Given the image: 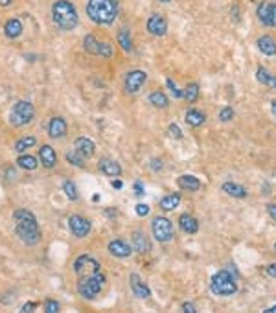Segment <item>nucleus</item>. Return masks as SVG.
I'll list each match as a JSON object with an SVG mask.
<instances>
[{"label":"nucleus","mask_w":276,"mask_h":313,"mask_svg":"<svg viewBox=\"0 0 276 313\" xmlns=\"http://www.w3.org/2000/svg\"><path fill=\"white\" fill-rule=\"evenodd\" d=\"M74 147H76V153L81 155L83 159H90V157L94 155V151H96V146H94V142H92L89 137H79V139H76Z\"/></svg>","instance_id":"13"},{"label":"nucleus","mask_w":276,"mask_h":313,"mask_svg":"<svg viewBox=\"0 0 276 313\" xmlns=\"http://www.w3.org/2000/svg\"><path fill=\"white\" fill-rule=\"evenodd\" d=\"M147 100H149V104L155 105L157 109H166L168 105H170V98L166 96L162 91H153L149 96H147Z\"/></svg>","instance_id":"27"},{"label":"nucleus","mask_w":276,"mask_h":313,"mask_svg":"<svg viewBox=\"0 0 276 313\" xmlns=\"http://www.w3.org/2000/svg\"><path fill=\"white\" fill-rule=\"evenodd\" d=\"M35 116V107L30 102H17L11 109L9 114V124L15 127H21V125L30 124Z\"/></svg>","instance_id":"6"},{"label":"nucleus","mask_w":276,"mask_h":313,"mask_svg":"<svg viewBox=\"0 0 276 313\" xmlns=\"http://www.w3.org/2000/svg\"><path fill=\"white\" fill-rule=\"evenodd\" d=\"M83 50L90 54V56H102V57H112L114 56V48L109 42L98 41L94 35H85L83 39Z\"/></svg>","instance_id":"7"},{"label":"nucleus","mask_w":276,"mask_h":313,"mask_svg":"<svg viewBox=\"0 0 276 313\" xmlns=\"http://www.w3.org/2000/svg\"><path fill=\"white\" fill-rule=\"evenodd\" d=\"M179 227L180 230H184L186 234H197L199 232V221L192 217L190 214H182L179 217Z\"/></svg>","instance_id":"21"},{"label":"nucleus","mask_w":276,"mask_h":313,"mask_svg":"<svg viewBox=\"0 0 276 313\" xmlns=\"http://www.w3.org/2000/svg\"><path fill=\"white\" fill-rule=\"evenodd\" d=\"M35 308H37V302H26L22 308V313H34Z\"/></svg>","instance_id":"43"},{"label":"nucleus","mask_w":276,"mask_h":313,"mask_svg":"<svg viewBox=\"0 0 276 313\" xmlns=\"http://www.w3.org/2000/svg\"><path fill=\"white\" fill-rule=\"evenodd\" d=\"M221 190L228 194L230 197H236V199H245L247 197V190L242 186V184H238V182H232V181H227L221 184Z\"/></svg>","instance_id":"19"},{"label":"nucleus","mask_w":276,"mask_h":313,"mask_svg":"<svg viewBox=\"0 0 276 313\" xmlns=\"http://www.w3.org/2000/svg\"><path fill=\"white\" fill-rule=\"evenodd\" d=\"M184 120H186L188 125H192V127H199V125L205 124L207 116H205V112H201L199 109H188Z\"/></svg>","instance_id":"26"},{"label":"nucleus","mask_w":276,"mask_h":313,"mask_svg":"<svg viewBox=\"0 0 276 313\" xmlns=\"http://www.w3.org/2000/svg\"><path fill=\"white\" fill-rule=\"evenodd\" d=\"M258 50L262 52L263 56L267 57H275L276 56V41L271 37V35H262V37H258Z\"/></svg>","instance_id":"17"},{"label":"nucleus","mask_w":276,"mask_h":313,"mask_svg":"<svg viewBox=\"0 0 276 313\" xmlns=\"http://www.w3.org/2000/svg\"><path fill=\"white\" fill-rule=\"evenodd\" d=\"M182 312L184 313H197L195 306H193V302H182Z\"/></svg>","instance_id":"42"},{"label":"nucleus","mask_w":276,"mask_h":313,"mask_svg":"<svg viewBox=\"0 0 276 313\" xmlns=\"http://www.w3.org/2000/svg\"><path fill=\"white\" fill-rule=\"evenodd\" d=\"M177 184H179L182 190H188V192H197L201 190V181L193 175H180L177 179Z\"/></svg>","instance_id":"22"},{"label":"nucleus","mask_w":276,"mask_h":313,"mask_svg":"<svg viewBox=\"0 0 276 313\" xmlns=\"http://www.w3.org/2000/svg\"><path fill=\"white\" fill-rule=\"evenodd\" d=\"M13 217H15V221H17L15 232H17V236L21 238L24 243L35 245L41 240V232H39L37 219H35V216L30 210H24V209L15 210Z\"/></svg>","instance_id":"1"},{"label":"nucleus","mask_w":276,"mask_h":313,"mask_svg":"<svg viewBox=\"0 0 276 313\" xmlns=\"http://www.w3.org/2000/svg\"><path fill=\"white\" fill-rule=\"evenodd\" d=\"M35 144H37V139H35V137H22V139H19L15 142V151H17V153H22V151L30 149V147L35 146Z\"/></svg>","instance_id":"32"},{"label":"nucleus","mask_w":276,"mask_h":313,"mask_svg":"<svg viewBox=\"0 0 276 313\" xmlns=\"http://www.w3.org/2000/svg\"><path fill=\"white\" fill-rule=\"evenodd\" d=\"M269 7H271L269 2H262V4L258 6V9H256V15H258V19H260V22H262L263 26H271V21H269Z\"/></svg>","instance_id":"33"},{"label":"nucleus","mask_w":276,"mask_h":313,"mask_svg":"<svg viewBox=\"0 0 276 313\" xmlns=\"http://www.w3.org/2000/svg\"><path fill=\"white\" fill-rule=\"evenodd\" d=\"M17 162H19V166H21L22 170H28V172H34L35 168H37V159H35L34 155L22 153Z\"/></svg>","instance_id":"31"},{"label":"nucleus","mask_w":276,"mask_h":313,"mask_svg":"<svg viewBox=\"0 0 276 313\" xmlns=\"http://www.w3.org/2000/svg\"><path fill=\"white\" fill-rule=\"evenodd\" d=\"M131 243H133V249L137 250V252H140V254H145V252H149V249H151L149 238H147V234H144L142 230H135V232H133Z\"/></svg>","instance_id":"15"},{"label":"nucleus","mask_w":276,"mask_h":313,"mask_svg":"<svg viewBox=\"0 0 276 313\" xmlns=\"http://www.w3.org/2000/svg\"><path fill=\"white\" fill-rule=\"evenodd\" d=\"M151 168H153V172H159L160 168H162V162H160V160H151Z\"/></svg>","instance_id":"46"},{"label":"nucleus","mask_w":276,"mask_h":313,"mask_svg":"<svg viewBox=\"0 0 276 313\" xmlns=\"http://www.w3.org/2000/svg\"><path fill=\"white\" fill-rule=\"evenodd\" d=\"M159 2H164V4H166V2H172V0H159Z\"/></svg>","instance_id":"52"},{"label":"nucleus","mask_w":276,"mask_h":313,"mask_svg":"<svg viewBox=\"0 0 276 313\" xmlns=\"http://www.w3.org/2000/svg\"><path fill=\"white\" fill-rule=\"evenodd\" d=\"M232 118H234V109H232V107H223L219 111L221 122H230Z\"/></svg>","instance_id":"37"},{"label":"nucleus","mask_w":276,"mask_h":313,"mask_svg":"<svg viewBox=\"0 0 276 313\" xmlns=\"http://www.w3.org/2000/svg\"><path fill=\"white\" fill-rule=\"evenodd\" d=\"M87 15L100 26H110L118 17V0H89Z\"/></svg>","instance_id":"2"},{"label":"nucleus","mask_w":276,"mask_h":313,"mask_svg":"<svg viewBox=\"0 0 276 313\" xmlns=\"http://www.w3.org/2000/svg\"><path fill=\"white\" fill-rule=\"evenodd\" d=\"M69 229L76 238H85L89 236L90 232V221L85 219L83 216H79V214H72L69 217Z\"/></svg>","instance_id":"10"},{"label":"nucleus","mask_w":276,"mask_h":313,"mask_svg":"<svg viewBox=\"0 0 276 313\" xmlns=\"http://www.w3.org/2000/svg\"><path fill=\"white\" fill-rule=\"evenodd\" d=\"M104 285H105L104 273L98 271V273H94V275H90V277H83V278H79V282H77V293L81 295L83 299L92 300L102 293Z\"/></svg>","instance_id":"5"},{"label":"nucleus","mask_w":276,"mask_h":313,"mask_svg":"<svg viewBox=\"0 0 276 313\" xmlns=\"http://www.w3.org/2000/svg\"><path fill=\"white\" fill-rule=\"evenodd\" d=\"M129 284H131V289H133V293H135V297H138V299H149V297H151V289H149V285L142 284L137 273H133L131 275Z\"/></svg>","instance_id":"18"},{"label":"nucleus","mask_w":276,"mask_h":313,"mask_svg":"<svg viewBox=\"0 0 276 313\" xmlns=\"http://www.w3.org/2000/svg\"><path fill=\"white\" fill-rule=\"evenodd\" d=\"M168 135H170L172 139H182V131H180V127L177 124H172L168 127Z\"/></svg>","instance_id":"39"},{"label":"nucleus","mask_w":276,"mask_h":313,"mask_svg":"<svg viewBox=\"0 0 276 313\" xmlns=\"http://www.w3.org/2000/svg\"><path fill=\"white\" fill-rule=\"evenodd\" d=\"M271 111H273V114L276 116V100L275 102H271Z\"/></svg>","instance_id":"51"},{"label":"nucleus","mask_w":276,"mask_h":313,"mask_svg":"<svg viewBox=\"0 0 276 313\" xmlns=\"http://www.w3.org/2000/svg\"><path fill=\"white\" fill-rule=\"evenodd\" d=\"M145 28L147 32L153 35H157V37H162V35L168 34V21H166L162 15H151L147 22H145Z\"/></svg>","instance_id":"12"},{"label":"nucleus","mask_w":276,"mask_h":313,"mask_svg":"<svg viewBox=\"0 0 276 313\" xmlns=\"http://www.w3.org/2000/svg\"><path fill=\"white\" fill-rule=\"evenodd\" d=\"M145 81H147V74L144 70H133L125 76V91L129 94H135L144 87Z\"/></svg>","instance_id":"11"},{"label":"nucleus","mask_w":276,"mask_h":313,"mask_svg":"<svg viewBox=\"0 0 276 313\" xmlns=\"http://www.w3.org/2000/svg\"><path fill=\"white\" fill-rule=\"evenodd\" d=\"M153 236L159 243H166L173 238V225L172 221L164 216H157L151 223Z\"/></svg>","instance_id":"8"},{"label":"nucleus","mask_w":276,"mask_h":313,"mask_svg":"<svg viewBox=\"0 0 276 313\" xmlns=\"http://www.w3.org/2000/svg\"><path fill=\"white\" fill-rule=\"evenodd\" d=\"M262 313H276V304H273V306L267 308V310H263Z\"/></svg>","instance_id":"49"},{"label":"nucleus","mask_w":276,"mask_h":313,"mask_svg":"<svg viewBox=\"0 0 276 313\" xmlns=\"http://www.w3.org/2000/svg\"><path fill=\"white\" fill-rule=\"evenodd\" d=\"M98 271H100V262H98L96 258L89 256V254H81V256L76 258V262H74V273H76L79 278L90 277V275H94V273Z\"/></svg>","instance_id":"9"},{"label":"nucleus","mask_w":276,"mask_h":313,"mask_svg":"<svg viewBox=\"0 0 276 313\" xmlns=\"http://www.w3.org/2000/svg\"><path fill=\"white\" fill-rule=\"evenodd\" d=\"M210 289L217 297H230V295H234L238 291V284H236L234 280V275L230 271H227V269L217 271L215 275H212Z\"/></svg>","instance_id":"4"},{"label":"nucleus","mask_w":276,"mask_h":313,"mask_svg":"<svg viewBox=\"0 0 276 313\" xmlns=\"http://www.w3.org/2000/svg\"><path fill=\"white\" fill-rule=\"evenodd\" d=\"M265 273H267V275H269L271 278H276V262H275V264H271L269 267H267V269H265Z\"/></svg>","instance_id":"44"},{"label":"nucleus","mask_w":276,"mask_h":313,"mask_svg":"<svg viewBox=\"0 0 276 313\" xmlns=\"http://www.w3.org/2000/svg\"><path fill=\"white\" fill-rule=\"evenodd\" d=\"M182 100H186V102H190V104L197 102V100H199V85L197 83L186 85V89L182 91Z\"/></svg>","instance_id":"30"},{"label":"nucleus","mask_w":276,"mask_h":313,"mask_svg":"<svg viewBox=\"0 0 276 313\" xmlns=\"http://www.w3.org/2000/svg\"><path fill=\"white\" fill-rule=\"evenodd\" d=\"M267 212H269V216L276 221V205H269V207H267Z\"/></svg>","instance_id":"45"},{"label":"nucleus","mask_w":276,"mask_h":313,"mask_svg":"<svg viewBox=\"0 0 276 313\" xmlns=\"http://www.w3.org/2000/svg\"><path fill=\"white\" fill-rule=\"evenodd\" d=\"M180 205V195L179 194H170L162 197V201H160V209L166 210V212H172L175 210L177 207Z\"/></svg>","instance_id":"28"},{"label":"nucleus","mask_w":276,"mask_h":313,"mask_svg":"<svg viewBox=\"0 0 276 313\" xmlns=\"http://www.w3.org/2000/svg\"><path fill=\"white\" fill-rule=\"evenodd\" d=\"M11 2H13V0H0V6H2V7H6V6H9Z\"/></svg>","instance_id":"50"},{"label":"nucleus","mask_w":276,"mask_h":313,"mask_svg":"<svg viewBox=\"0 0 276 313\" xmlns=\"http://www.w3.org/2000/svg\"><path fill=\"white\" fill-rule=\"evenodd\" d=\"M275 252H276V242H275Z\"/></svg>","instance_id":"53"},{"label":"nucleus","mask_w":276,"mask_h":313,"mask_svg":"<svg viewBox=\"0 0 276 313\" xmlns=\"http://www.w3.org/2000/svg\"><path fill=\"white\" fill-rule=\"evenodd\" d=\"M63 190H65V194L69 197L70 201H76L77 199V190H76V184L72 181H65L63 182Z\"/></svg>","instance_id":"34"},{"label":"nucleus","mask_w":276,"mask_h":313,"mask_svg":"<svg viewBox=\"0 0 276 313\" xmlns=\"http://www.w3.org/2000/svg\"><path fill=\"white\" fill-rule=\"evenodd\" d=\"M256 79L262 85H265V87H269V89H276V76L271 74L269 70L263 69V67H258V70H256Z\"/></svg>","instance_id":"24"},{"label":"nucleus","mask_w":276,"mask_h":313,"mask_svg":"<svg viewBox=\"0 0 276 313\" xmlns=\"http://www.w3.org/2000/svg\"><path fill=\"white\" fill-rule=\"evenodd\" d=\"M67 131H69V125L61 116H54L48 122V135L52 139H63L67 135Z\"/></svg>","instance_id":"14"},{"label":"nucleus","mask_w":276,"mask_h":313,"mask_svg":"<svg viewBox=\"0 0 276 313\" xmlns=\"http://www.w3.org/2000/svg\"><path fill=\"white\" fill-rule=\"evenodd\" d=\"M52 21L57 28L61 30H74L79 24L76 6L69 0H57L52 6Z\"/></svg>","instance_id":"3"},{"label":"nucleus","mask_w":276,"mask_h":313,"mask_svg":"<svg viewBox=\"0 0 276 313\" xmlns=\"http://www.w3.org/2000/svg\"><path fill=\"white\" fill-rule=\"evenodd\" d=\"M137 216H140V217H144V216H147L149 214V205H145V203H138L137 205Z\"/></svg>","instance_id":"40"},{"label":"nucleus","mask_w":276,"mask_h":313,"mask_svg":"<svg viewBox=\"0 0 276 313\" xmlns=\"http://www.w3.org/2000/svg\"><path fill=\"white\" fill-rule=\"evenodd\" d=\"M269 21H271L269 28H276V4H271L269 7Z\"/></svg>","instance_id":"41"},{"label":"nucleus","mask_w":276,"mask_h":313,"mask_svg":"<svg viewBox=\"0 0 276 313\" xmlns=\"http://www.w3.org/2000/svg\"><path fill=\"white\" fill-rule=\"evenodd\" d=\"M109 252L116 258H127L131 256L133 247L127 242H124V240H112L109 243Z\"/></svg>","instance_id":"16"},{"label":"nucleus","mask_w":276,"mask_h":313,"mask_svg":"<svg viewBox=\"0 0 276 313\" xmlns=\"http://www.w3.org/2000/svg\"><path fill=\"white\" fill-rule=\"evenodd\" d=\"M112 188H114V190H122V188H124V182H122V181H112Z\"/></svg>","instance_id":"48"},{"label":"nucleus","mask_w":276,"mask_h":313,"mask_svg":"<svg viewBox=\"0 0 276 313\" xmlns=\"http://www.w3.org/2000/svg\"><path fill=\"white\" fill-rule=\"evenodd\" d=\"M67 160H69L70 164H74L76 168L85 166V159H83L81 155H77L76 151H69V153H67Z\"/></svg>","instance_id":"35"},{"label":"nucleus","mask_w":276,"mask_h":313,"mask_svg":"<svg viewBox=\"0 0 276 313\" xmlns=\"http://www.w3.org/2000/svg\"><path fill=\"white\" fill-rule=\"evenodd\" d=\"M98 168H100V172L102 174H105V175H120L122 174V166L118 164L116 160H112V159H102L100 162H98Z\"/></svg>","instance_id":"20"},{"label":"nucleus","mask_w":276,"mask_h":313,"mask_svg":"<svg viewBox=\"0 0 276 313\" xmlns=\"http://www.w3.org/2000/svg\"><path fill=\"white\" fill-rule=\"evenodd\" d=\"M135 192H137V195H144V188H142V182L140 181L135 182Z\"/></svg>","instance_id":"47"},{"label":"nucleus","mask_w":276,"mask_h":313,"mask_svg":"<svg viewBox=\"0 0 276 313\" xmlns=\"http://www.w3.org/2000/svg\"><path fill=\"white\" fill-rule=\"evenodd\" d=\"M116 39H118V44H120V46H122L125 52H131V50H133V39H131V34H129V30L122 28L120 32H118Z\"/></svg>","instance_id":"29"},{"label":"nucleus","mask_w":276,"mask_h":313,"mask_svg":"<svg viewBox=\"0 0 276 313\" xmlns=\"http://www.w3.org/2000/svg\"><path fill=\"white\" fill-rule=\"evenodd\" d=\"M4 34L7 39H17L22 34V21L21 19H9L4 24Z\"/></svg>","instance_id":"23"},{"label":"nucleus","mask_w":276,"mask_h":313,"mask_svg":"<svg viewBox=\"0 0 276 313\" xmlns=\"http://www.w3.org/2000/svg\"><path fill=\"white\" fill-rule=\"evenodd\" d=\"M166 87L170 89V92H172V94H173V98H177V100H179V98H182V91H180V89H179V87H177V85L173 83V81H172V79H170V77L166 79Z\"/></svg>","instance_id":"38"},{"label":"nucleus","mask_w":276,"mask_h":313,"mask_svg":"<svg viewBox=\"0 0 276 313\" xmlns=\"http://www.w3.org/2000/svg\"><path fill=\"white\" fill-rule=\"evenodd\" d=\"M39 157H41V162L44 168H54L55 162H57V155L50 146H42L39 149Z\"/></svg>","instance_id":"25"},{"label":"nucleus","mask_w":276,"mask_h":313,"mask_svg":"<svg viewBox=\"0 0 276 313\" xmlns=\"http://www.w3.org/2000/svg\"><path fill=\"white\" fill-rule=\"evenodd\" d=\"M44 313H59V304L54 299L44 300Z\"/></svg>","instance_id":"36"}]
</instances>
